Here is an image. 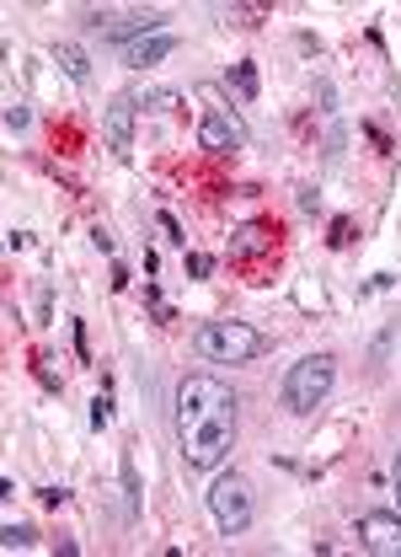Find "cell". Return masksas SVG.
Wrapping results in <instances>:
<instances>
[{
	"instance_id": "cell-1",
	"label": "cell",
	"mask_w": 401,
	"mask_h": 557,
	"mask_svg": "<svg viewBox=\"0 0 401 557\" xmlns=\"http://www.w3.org/2000/svg\"><path fill=\"white\" fill-rule=\"evenodd\" d=\"M177 445L193 472L225 467L236 445V392L220 375H183L177 381Z\"/></svg>"
},
{
	"instance_id": "cell-2",
	"label": "cell",
	"mask_w": 401,
	"mask_h": 557,
	"mask_svg": "<svg viewBox=\"0 0 401 557\" xmlns=\"http://www.w3.org/2000/svg\"><path fill=\"white\" fill-rule=\"evenodd\" d=\"M333 386H337L333 354H305L300 364H289V375H284V386H278V403H284V413L311 418L327 397H333Z\"/></svg>"
},
{
	"instance_id": "cell-3",
	"label": "cell",
	"mask_w": 401,
	"mask_h": 557,
	"mask_svg": "<svg viewBox=\"0 0 401 557\" xmlns=\"http://www.w3.org/2000/svg\"><path fill=\"white\" fill-rule=\"evenodd\" d=\"M193 348L203 364H252L267 354V333H258L252 322H203Z\"/></svg>"
},
{
	"instance_id": "cell-4",
	"label": "cell",
	"mask_w": 401,
	"mask_h": 557,
	"mask_svg": "<svg viewBox=\"0 0 401 557\" xmlns=\"http://www.w3.org/2000/svg\"><path fill=\"white\" fill-rule=\"evenodd\" d=\"M252 483L241 478V472H220L214 487H209V515H214V525H220V536H241L247 525H252Z\"/></svg>"
},
{
	"instance_id": "cell-5",
	"label": "cell",
	"mask_w": 401,
	"mask_h": 557,
	"mask_svg": "<svg viewBox=\"0 0 401 557\" xmlns=\"http://www.w3.org/2000/svg\"><path fill=\"white\" fill-rule=\"evenodd\" d=\"M247 145V124H241V113L230 108V102H214V108H203L199 119V150L209 156H236Z\"/></svg>"
},
{
	"instance_id": "cell-6",
	"label": "cell",
	"mask_w": 401,
	"mask_h": 557,
	"mask_svg": "<svg viewBox=\"0 0 401 557\" xmlns=\"http://www.w3.org/2000/svg\"><path fill=\"white\" fill-rule=\"evenodd\" d=\"M353 536H359V547H364V553L401 557V509H369V515H359Z\"/></svg>"
},
{
	"instance_id": "cell-7",
	"label": "cell",
	"mask_w": 401,
	"mask_h": 557,
	"mask_svg": "<svg viewBox=\"0 0 401 557\" xmlns=\"http://www.w3.org/2000/svg\"><path fill=\"white\" fill-rule=\"evenodd\" d=\"M134 119H139V108H134L129 91H118V97L102 108V139H108V150H113L118 161L134 156Z\"/></svg>"
},
{
	"instance_id": "cell-8",
	"label": "cell",
	"mask_w": 401,
	"mask_h": 557,
	"mask_svg": "<svg viewBox=\"0 0 401 557\" xmlns=\"http://www.w3.org/2000/svg\"><path fill=\"white\" fill-rule=\"evenodd\" d=\"M155 33H166V11H124V16H113V22L102 27V44L129 49V44H145V38H155Z\"/></svg>"
},
{
	"instance_id": "cell-9",
	"label": "cell",
	"mask_w": 401,
	"mask_h": 557,
	"mask_svg": "<svg viewBox=\"0 0 401 557\" xmlns=\"http://www.w3.org/2000/svg\"><path fill=\"white\" fill-rule=\"evenodd\" d=\"M172 54H177V33H155V38H145V44H129V49H124V65L150 70V65H161V60H172Z\"/></svg>"
},
{
	"instance_id": "cell-10",
	"label": "cell",
	"mask_w": 401,
	"mask_h": 557,
	"mask_svg": "<svg viewBox=\"0 0 401 557\" xmlns=\"http://www.w3.org/2000/svg\"><path fill=\"white\" fill-rule=\"evenodd\" d=\"M273 247V236H267V220H247L236 236H230V258L241 263V258H258V252H267Z\"/></svg>"
},
{
	"instance_id": "cell-11",
	"label": "cell",
	"mask_w": 401,
	"mask_h": 557,
	"mask_svg": "<svg viewBox=\"0 0 401 557\" xmlns=\"http://www.w3.org/2000/svg\"><path fill=\"white\" fill-rule=\"evenodd\" d=\"M54 65L65 70L75 86H91V54L80 44H54Z\"/></svg>"
},
{
	"instance_id": "cell-12",
	"label": "cell",
	"mask_w": 401,
	"mask_h": 557,
	"mask_svg": "<svg viewBox=\"0 0 401 557\" xmlns=\"http://www.w3.org/2000/svg\"><path fill=\"white\" fill-rule=\"evenodd\" d=\"M129 97H134V108H145V113H172V108L183 102V97L166 91V86H134Z\"/></svg>"
},
{
	"instance_id": "cell-13",
	"label": "cell",
	"mask_w": 401,
	"mask_h": 557,
	"mask_svg": "<svg viewBox=\"0 0 401 557\" xmlns=\"http://www.w3.org/2000/svg\"><path fill=\"white\" fill-rule=\"evenodd\" d=\"M225 86H230L241 102H252V97H258V65H252V60H236V65L225 70Z\"/></svg>"
},
{
	"instance_id": "cell-14",
	"label": "cell",
	"mask_w": 401,
	"mask_h": 557,
	"mask_svg": "<svg viewBox=\"0 0 401 557\" xmlns=\"http://www.w3.org/2000/svg\"><path fill=\"white\" fill-rule=\"evenodd\" d=\"M124 515L139 520V472H134V456H124Z\"/></svg>"
},
{
	"instance_id": "cell-15",
	"label": "cell",
	"mask_w": 401,
	"mask_h": 557,
	"mask_svg": "<svg viewBox=\"0 0 401 557\" xmlns=\"http://www.w3.org/2000/svg\"><path fill=\"white\" fill-rule=\"evenodd\" d=\"M33 525L27 520H5V531H0V542H5V553H16V547H33Z\"/></svg>"
},
{
	"instance_id": "cell-16",
	"label": "cell",
	"mask_w": 401,
	"mask_h": 557,
	"mask_svg": "<svg viewBox=\"0 0 401 557\" xmlns=\"http://www.w3.org/2000/svg\"><path fill=\"white\" fill-rule=\"evenodd\" d=\"M33 370H38V381H43L49 392H65V375L54 370V354H33Z\"/></svg>"
},
{
	"instance_id": "cell-17",
	"label": "cell",
	"mask_w": 401,
	"mask_h": 557,
	"mask_svg": "<svg viewBox=\"0 0 401 557\" xmlns=\"http://www.w3.org/2000/svg\"><path fill=\"white\" fill-rule=\"evenodd\" d=\"M108 423H113V392L102 386V392L91 397V429H108Z\"/></svg>"
},
{
	"instance_id": "cell-18",
	"label": "cell",
	"mask_w": 401,
	"mask_h": 557,
	"mask_svg": "<svg viewBox=\"0 0 401 557\" xmlns=\"http://www.w3.org/2000/svg\"><path fill=\"white\" fill-rule=\"evenodd\" d=\"M220 16H225V22L236 16L241 27H263V5H220Z\"/></svg>"
},
{
	"instance_id": "cell-19",
	"label": "cell",
	"mask_w": 401,
	"mask_h": 557,
	"mask_svg": "<svg viewBox=\"0 0 401 557\" xmlns=\"http://www.w3.org/2000/svg\"><path fill=\"white\" fill-rule=\"evenodd\" d=\"M27 124H33V113H27V102H11V108H5V129H11V135H22Z\"/></svg>"
},
{
	"instance_id": "cell-20",
	"label": "cell",
	"mask_w": 401,
	"mask_h": 557,
	"mask_svg": "<svg viewBox=\"0 0 401 557\" xmlns=\"http://www.w3.org/2000/svg\"><path fill=\"white\" fill-rule=\"evenodd\" d=\"M188 274L209 278V274H214V258H209V252H188Z\"/></svg>"
},
{
	"instance_id": "cell-21",
	"label": "cell",
	"mask_w": 401,
	"mask_h": 557,
	"mask_svg": "<svg viewBox=\"0 0 401 557\" xmlns=\"http://www.w3.org/2000/svg\"><path fill=\"white\" fill-rule=\"evenodd\" d=\"M155 220H161V231H166V242H188V236H183V225H177V214H172V209H161V214H155Z\"/></svg>"
},
{
	"instance_id": "cell-22",
	"label": "cell",
	"mask_w": 401,
	"mask_h": 557,
	"mask_svg": "<svg viewBox=\"0 0 401 557\" xmlns=\"http://www.w3.org/2000/svg\"><path fill=\"white\" fill-rule=\"evenodd\" d=\"M353 242V220H333V247H348Z\"/></svg>"
},
{
	"instance_id": "cell-23",
	"label": "cell",
	"mask_w": 401,
	"mask_h": 557,
	"mask_svg": "<svg viewBox=\"0 0 401 557\" xmlns=\"http://www.w3.org/2000/svg\"><path fill=\"white\" fill-rule=\"evenodd\" d=\"M342 124H333V135H327V161H342Z\"/></svg>"
},
{
	"instance_id": "cell-24",
	"label": "cell",
	"mask_w": 401,
	"mask_h": 557,
	"mask_svg": "<svg viewBox=\"0 0 401 557\" xmlns=\"http://www.w3.org/2000/svg\"><path fill=\"white\" fill-rule=\"evenodd\" d=\"M300 209H305V214H322V194H316V188H300Z\"/></svg>"
},
{
	"instance_id": "cell-25",
	"label": "cell",
	"mask_w": 401,
	"mask_h": 557,
	"mask_svg": "<svg viewBox=\"0 0 401 557\" xmlns=\"http://www.w3.org/2000/svg\"><path fill=\"white\" fill-rule=\"evenodd\" d=\"M38 498H43V504H49V509H60V504H65L70 493H65V487H38Z\"/></svg>"
},
{
	"instance_id": "cell-26",
	"label": "cell",
	"mask_w": 401,
	"mask_h": 557,
	"mask_svg": "<svg viewBox=\"0 0 401 557\" xmlns=\"http://www.w3.org/2000/svg\"><path fill=\"white\" fill-rule=\"evenodd\" d=\"M75 354H80V364H91V344H86V327L75 322Z\"/></svg>"
},
{
	"instance_id": "cell-27",
	"label": "cell",
	"mask_w": 401,
	"mask_h": 557,
	"mask_svg": "<svg viewBox=\"0 0 401 557\" xmlns=\"http://www.w3.org/2000/svg\"><path fill=\"white\" fill-rule=\"evenodd\" d=\"M38 317H43V322L54 317V289H38Z\"/></svg>"
},
{
	"instance_id": "cell-28",
	"label": "cell",
	"mask_w": 401,
	"mask_h": 557,
	"mask_svg": "<svg viewBox=\"0 0 401 557\" xmlns=\"http://www.w3.org/2000/svg\"><path fill=\"white\" fill-rule=\"evenodd\" d=\"M364 135L375 139V145H380V150H391V135H386V129H380V124H364Z\"/></svg>"
},
{
	"instance_id": "cell-29",
	"label": "cell",
	"mask_w": 401,
	"mask_h": 557,
	"mask_svg": "<svg viewBox=\"0 0 401 557\" xmlns=\"http://www.w3.org/2000/svg\"><path fill=\"white\" fill-rule=\"evenodd\" d=\"M397 509H401V450H397Z\"/></svg>"
}]
</instances>
